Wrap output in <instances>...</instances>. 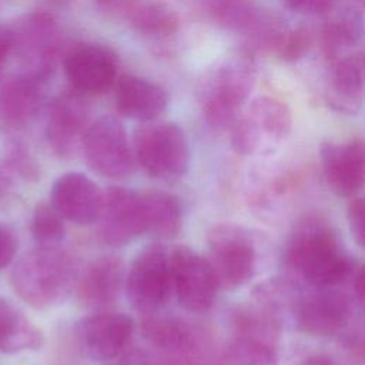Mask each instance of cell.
Wrapping results in <instances>:
<instances>
[{"instance_id": "obj_10", "label": "cell", "mask_w": 365, "mask_h": 365, "mask_svg": "<svg viewBox=\"0 0 365 365\" xmlns=\"http://www.w3.org/2000/svg\"><path fill=\"white\" fill-rule=\"evenodd\" d=\"M173 292L190 312H205L214 304L218 282L205 257L187 245L170 248Z\"/></svg>"}, {"instance_id": "obj_11", "label": "cell", "mask_w": 365, "mask_h": 365, "mask_svg": "<svg viewBox=\"0 0 365 365\" xmlns=\"http://www.w3.org/2000/svg\"><path fill=\"white\" fill-rule=\"evenodd\" d=\"M352 315L351 298L335 287L315 288L294 302L297 327L307 335L328 338L339 334Z\"/></svg>"}, {"instance_id": "obj_26", "label": "cell", "mask_w": 365, "mask_h": 365, "mask_svg": "<svg viewBox=\"0 0 365 365\" xmlns=\"http://www.w3.org/2000/svg\"><path fill=\"white\" fill-rule=\"evenodd\" d=\"M127 17L133 29L148 38H168L180 26L177 11L164 1H140Z\"/></svg>"}, {"instance_id": "obj_8", "label": "cell", "mask_w": 365, "mask_h": 365, "mask_svg": "<svg viewBox=\"0 0 365 365\" xmlns=\"http://www.w3.org/2000/svg\"><path fill=\"white\" fill-rule=\"evenodd\" d=\"M124 289L134 311L157 314L173 292L170 248L157 242L143 248L125 272Z\"/></svg>"}, {"instance_id": "obj_6", "label": "cell", "mask_w": 365, "mask_h": 365, "mask_svg": "<svg viewBox=\"0 0 365 365\" xmlns=\"http://www.w3.org/2000/svg\"><path fill=\"white\" fill-rule=\"evenodd\" d=\"M9 31L10 54L19 63V73L47 81L60 51V30L56 19L47 11H33L16 20Z\"/></svg>"}, {"instance_id": "obj_1", "label": "cell", "mask_w": 365, "mask_h": 365, "mask_svg": "<svg viewBox=\"0 0 365 365\" xmlns=\"http://www.w3.org/2000/svg\"><path fill=\"white\" fill-rule=\"evenodd\" d=\"M285 259L314 288L338 287L349 279L356 265L332 225L314 215L305 217L294 227Z\"/></svg>"}, {"instance_id": "obj_17", "label": "cell", "mask_w": 365, "mask_h": 365, "mask_svg": "<svg viewBox=\"0 0 365 365\" xmlns=\"http://www.w3.org/2000/svg\"><path fill=\"white\" fill-rule=\"evenodd\" d=\"M125 265L115 255H103L80 269L76 294L80 304L94 311H106L120 298L125 285Z\"/></svg>"}, {"instance_id": "obj_32", "label": "cell", "mask_w": 365, "mask_h": 365, "mask_svg": "<svg viewBox=\"0 0 365 365\" xmlns=\"http://www.w3.org/2000/svg\"><path fill=\"white\" fill-rule=\"evenodd\" d=\"M311 46L312 33L308 29H288L274 56L285 63H292L302 58L309 51Z\"/></svg>"}, {"instance_id": "obj_36", "label": "cell", "mask_w": 365, "mask_h": 365, "mask_svg": "<svg viewBox=\"0 0 365 365\" xmlns=\"http://www.w3.org/2000/svg\"><path fill=\"white\" fill-rule=\"evenodd\" d=\"M96 7L108 16H128L140 0H93Z\"/></svg>"}, {"instance_id": "obj_28", "label": "cell", "mask_w": 365, "mask_h": 365, "mask_svg": "<svg viewBox=\"0 0 365 365\" xmlns=\"http://www.w3.org/2000/svg\"><path fill=\"white\" fill-rule=\"evenodd\" d=\"M287 30L288 27L279 17L258 9L252 20L241 31V34H244L245 37L247 44L245 54H274Z\"/></svg>"}, {"instance_id": "obj_16", "label": "cell", "mask_w": 365, "mask_h": 365, "mask_svg": "<svg viewBox=\"0 0 365 365\" xmlns=\"http://www.w3.org/2000/svg\"><path fill=\"white\" fill-rule=\"evenodd\" d=\"M319 157L328 188L341 198L356 197L365 178V148L362 140L327 141L321 145Z\"/></svg>"}, {"instance_id": "obj_18", "label": "cell", "mask_w": 365, "mask_h": 365, "mask_svg": "<svg viewBox=\"0 0 365 365\" xmlns=\"http://www.w3.org/2000/svg\"><path fill=\"white\" fill-rule=\"evenodd\" d=\"M103 191L86 174L70 171L51 185L50 204L63 220L87 225L97 220Z\"/></svg>"}, {"instance_id": "obj_40", "label": "cell", "mask_w": 365, "mask_h": 365, "mask_svg": "<svg viewBox=\"0 0 365 365\" xmlns=\"http://www.w3.org/2000/svg\"><path fill=\"white\" fill-rule=\"evenodd\" d=\"M48 3H51L53 6H57V7H66L68 6L73 0H47Z\"/></svg>"}, {"instance_id": "obj_39", "label": "cell", "mask_w": 365, "mask_h": 365, "mask_svg": "<svg viewBox=\"0 0 365 365\" xmlns=\"http://www.w3.org/2000/svg\"><path fill=\"white\" fill-rule=\"evenodd\" d=\"M10 187H11V185L0 175V197H3V195L6 194V191H7Z\"/></svg>"}, {"instance_id": "obj_23", "label": "cell", "mask_w": 365, "mask_h": 365, "mask_svg": "<svg viewBox=\"0 0 365 365\" xmlns=\"http://www.w3.org/2000/svg\"><path fill=\"white\" fill-rule=\"evenodd\" d=\"M143 234L158 240L175 237L182 225V207L171 192L145 190L138 192Z\"/></svg>"}, {"instance_id": "obj_4", "label": "cell", "mask_w": 365, "mask_h": 365, "mask_svg": "<svg viewBox=\"0 0 365 365\" xmlns=\"http://www.w3.org/2000/svg\"><path fill=\"white\" fill-rule=\"evenodd\" d=\"M230 128L231 145L238 154H267L279 147L289 135L291 110L278 98L258 97L240 113Z\"/></svg>"}, {"instance_id": "obj_38", "label": "cell", "mask_w": 365, "mask_h": 365, "mask_svg": "<svg viewBox=\"0 0 365 365\" xmlns=\"http://www.w3.org/2000/svg\"><path fill=\"white\" fill-rule=\"evenodd\" d=\"M301 365H338L334 359L328 358V356H322V355H314V356H308L305 358Z\"/></svg>"}, {"instance_id": "obj_30", "label": "cell", "mask_w": 365, "mask_h": 365, "mask_svg": "<svg viewBox=\"0 0 365 365\" xmlns=\"http://www.w3.org/2000/svg\"><path fill=\"white\" fill-rule=\"evenodd\" d=\"M30 232L37 247H58L64 238V222L61 215L50 202H38L31 214Z\"/></svg>"}, {"instance_id": "obj_13", "label": "cell", "mask_w": 365, "mask_h": 365, "mask_svg": "<svg viewBox=\"0 0 365 365\" xmlns=\"http://www.w3.org/2000/svg\"><path fill=\"white\" fill-rule=\"evenodd\" d=\"M134 321L130 315L113 311H96L76 325V336L84 354L96 361L118 356L130 344Z\"/></svg>"}, {"instance_id": "obj_15", "label": "cell", "mask_w": 365, "mask_h": 365, "mask_svg": "<svg viewBox=\"0 0 365 365\" xmlns=\"http://www.w3.org/2000/svg\"><path fill=\"white\" fill-rule=\"evenodd\" d=\"M100 240L111 247H121L143 234L138 192L121 185H111L101 194L97 215Z\"/></svg>"}, {"instance_id": "obj_35", "label": "cell", "mask_w": 365, "mask_h": 365, "mask_svg": "<svg viewBox=\"0 0 365 365\" xmlns=\"http://www.w3.org/2000/svg\"><path fill=\"white\" fill-rule=\"evenodd\" d=\"M17 251V237L14 231L4 224H0V269L7 267Z\"/></svg>"}, {"instance_id": "obj_41", "label": "cell", "mask_w": 365, "mask_h": 365, "mask_svg": "<svg viewBox=\"0 0 365 365\" xmlns=\"http://www.w3.org/2000/svg\"><path fill=\"white\" fill-rule=\"evenodd\" d=\"M9 1H10V0H0V10H1V9H3Z\"/></svg>"}, {"instance_id": "obj_29", "label": "cell", "mask_w": 365, "mask_h": 365, "mask_svg": "<svg viewBox=\"0 0 365 365\" xmlns=\"http://www.w3.org/2000/svg\"><path fill=\"white\" fill-rule=\"evenodd\" d=\"M207 16L220 27L241 33L257 13L252 0H201Z\"/></svg>"}, {"instance_id": "obj_37", "label": "cell", "mask_w": 365, "mask_h": 365, "mask_svg": "<svg viewBox=\"0 0 365 365\" xmlns=\"http://www.w3.org/2000/svg\"><path fill=\"white\" fill-rule=\"evenodd\" d=\"M10 56V31L9 27L0 26V71Z\"/></svg>"}, {"instance_id": "obj_3", "label": "cell", "mask_w": 365, "mask_h": 365, "mask_svg": "<svg viewBox=\"0 0 365 365\" xmlns=\"http://www.w3.org/2000/svg\"><path fill=\"white\" fill-rule=\"evenodd\" d=\"M257 83L251 56H231L210 68L198 87V104L205 121L217 130L232 125Z\"/></svg>"}, {"instance_id": "obj_25", "label": "cell", "mask_w": 365, "mask_h": 365, "mask_svg": "<svg viewBox=\"0 0 365 365\" xmlns=\"http://www.w3.org/2000/svg\"><path fill=\"white\" fill-rule=\"evenodd\" d=\"M0 175L10 182H30L38 177V165L29 145L10 131H0Z\"/></svg>"}, {"instance_id": "obj_19", "label": "cell", "mask_w": 365, "mask_h": 365, "mask_svg": "<svg viewBox=\"0 0 365 365\" xmlns=\"http://www.w3.org/2000/svg\"><path fill=\"white\" fill-rule=\"evenodd\" d=\"M327 104L341 113L356 114L364 101V60L362 54H346L332 61L327 84Z\"/></svg>"}, {"instance_id": "obj_31", "label": "cell", "mask_w": 365, "mask_h": 365, "mask_svg": "<svg viewBox=\"0 0 365 365\" xmlns=\"http://www.w3.org/2000/svg\"><path fill=\"white\" fill-rule=\"evenodd\" d=\"M361 36L359 23L354 17H339L331 21L322 33V47L332 61L346 56L344 51L352 47Z\"/></svg>"}, {"instance_id": "obj_20", "label": "cell", "mask_w": 365, "mask_h": 365, "mask_svg": "<svg viewBox=\"0 0 365 365\" xmlns=\"http://www.w3.org/2000/svg\"><path fill=\"white\" fill-rule=\"evenodd\" d=\"M115 106L118 111L133 120L145 123L157 120L168 106L164 87L147 78L125 74L115 86Z\"/></svg>"}, {"instance_id": "obj_5", "label": "cell", "mask_w": 365, "mask_h": 365, "mask_svg": "<svg viewBox=\"0 0 365 365\" xmlns=\"http://www.w3.org/2000/svg\"><path fill=\"white\" fill-rule=\"evenodd\" d=\"M133 153L144 171L154 178L175 180L190 167L188 140L174 123H143L134 133Z\"/></svg>"}, {"instance_id": "obj_2", "label": "cell", "mask_w": 365, "mask_h": 365, "mask_svg": "<svg viewBox=\"0 0 365 365\" xmlns=\"http://www.w3.org/2000/svg\"><path fill=\"white\" fill-rule=\"evenodd\" d=\"M80 267L60 247H37L14 265L10 282L21 301L36 309H48L64 302L74 291Z\"/></svg>"}, {"instance_id": "obj_24", "label": "cell", "mask_w": 365, "mask_h": 365, "mask_svg": "<svg viewBox=\"0 0 365 365\" xmlns=\"http://www.w3.org/2000/svg\"><path fill=\"white\" fill-rule=\"evenodd\" d=\"M43 344V332L14 304L0 299V351L6 354L37 351Z\"/></svg>"}, {"instance_id": "obj_33", "label": "cell", "mask_w": 365, "mask_h": 365, "mask_svg": "<svg viewBox=\"0 0 365 365\" xmlns=\"http://www.w3.org/2000/svg\"><path fill=\"white\" fill-rule=\"evenodd\" d=\"M346 221L349 232L358 247H364L365 228H364V201L359 197H352L346 207Z\"/></svg>"}, {"instance_id": "obj_27", "label": "cell", "mask_w": 365, "mask_h": 365, "mask_svg": "<svg viewBox=\"0 0 365 365\" xmlns=\"http://www.w3.org/2000/svg\"><path fill=\"white\" fill-rule=\"evenodd\" d=\"M224 355L231 365H278L277 341L262 336L234 334Z\"/></svg>"}, {"instance_id": "obj_7", "label": "cell", "mask_w": 365, "mask_h": 365, "mask_svg": "<svg viewBox=\"0 0 365 365\" xmlns=\"http://www.w3.org/2000/svg\"><path fill=\"white\" fill-rule=\"evenodd\" d=\"M207 247V261L220 288L232 291L252 278L257 252L245 228L234 222L217 224L208 231Z\"/></svg>"}, {"instance_id": "obj_12", "label": "cell", "mask_w": 365, "mask_h": 365, "mask_svg": "<svg viewBox=\"0 0 365 365\" xmlns=\"http://www.w3.org/2000/svg\"><path fill=\"white\" fill-rule=\"evenodd\" d=\"M84 98L71 90L56 97L47 106L44 137L58 157L68 158L81 148L86 131L91 124L90 110Z\"/></svg>"}, {"instance_id": "obj_21", "label": "cell", "mask_w": 365, "mask_h": 365, "mask_svg": "<svg viewBox=\"0 0 365 365\" xmlns=\"http://www.w3.org/2000/svg\"><path fill=\"white\" fill-rule=\"evenodd\" d=\"M46 81L16 73L0 87V115L11 127L29 124L44 103Z\"/></svg>"}, {"instance_id": "obj_34", "label": "cell", "mask_w": 365, "mask_h": 365, "mask_svg": "<svg viewBox=\"0 0 365 365\" xmlns=\"http://www.w3.org/2000/svg\"><path fill=\"white\" fill-rule=\"evenodd\" d=\"M336 0H284V4L294 13L321 14L329 11Z\"/></svg>"}, {"instance_id": "obj_9", "label": "cell", "mask_w": 365, "mask_h": 365, "mask_svg": "<svg viewBox=\"0 0 365 365\" xmlns=\"http://www.w3.org/2000/svg\"><path fill=\"white\" fill-rule=\"evenodd\" d=\"M81 150L90 168L103 177L120 180L134 171L133 145L125 128L113 115L98 117L88 125Z\"/></svg>"}, {"instance_id": "obj_22", "label": "cell", "mask_w": 365, "mask_h": 365, "mask_svg": "<svg viewBox=\"0 0 365 365\" xmlns=\"http://www.w3.org/2000/svg\"><path fill=\"white\" fill-rule=\"evenodd\" d=\"M141 332L153 346L171 358L194 355L201 348V335L178 318L150 314L141 324Z\"/></svg>"}, {"instance_id": "obj_14", "label": "cell", "mask_w": 365, "mask_h": 365, "mask_svg": "<svg viewBox=\"0 0 365 365\" xmlns=\"http://www.w3.org/2000/svg\"><path fill=\"white\" fill-rule=\"evenodd\" d=\"M63 66L71 90L84 97L106 93L117 78V57L100 44L76 46L66 54Z\"/></svg>"}]
</instances>
